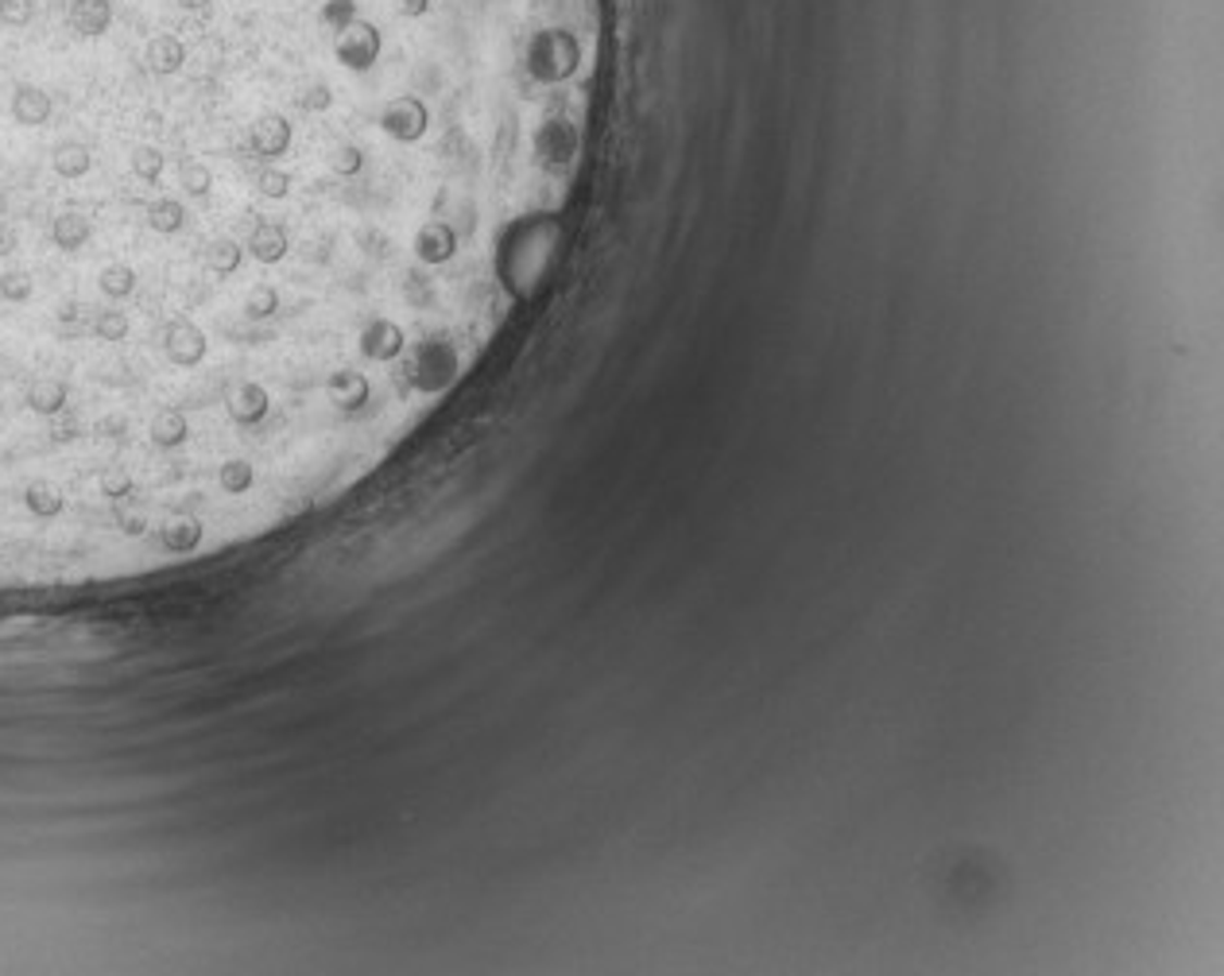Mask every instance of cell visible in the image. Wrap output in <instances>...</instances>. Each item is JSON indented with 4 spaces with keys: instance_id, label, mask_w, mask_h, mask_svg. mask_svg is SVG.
I'll return each mask as SVG.
<instances>
[{
    "instance_id": "cell-1",
    "label": "cell",
    "mask_w": 1224,
    "mask_h": 976,
    "mask_svg": "<svg viewBox=\"0 0 1224 976\" xmlns=\"http://www.w3.org/2000/svg\"><path fill=\"white\" fill-rule=\"evenodd\" d=\"M329 47H334V63H338L341 71L353 74V78H364V74H373L376 66L384 63L388 32L380 27V20L361 16V20H353L346 32H338Z\"/></svg>"
},
{
    "instance_id": "cell-2",
    "label": "cell",
    "mask_w": 1224,
    "mask_h": 976,
    "mask_svg": "<svg viewBox=\"0 0 1224 976\" xmlns=\"http://www.w3.org/2000/svg\"><path fill=\"white\" fill-rule=\"evenodd\" d=\"M160 349L167 356V364H175V368H198L205 361V353H210V341H205V329L195 318L175 314V318L163 322Z\"/></svg>"
},
{
    "instance_id": "cell-3",
    "label": "cell",
    "mask_w": 1224,
    "mask_h": 976,
    "mask_svg": "<svg viewBox=\"0 0 1224 976\" xmlns=\"http://www.w3.org/2000/svg\"><path fill=\"white\" fill-rule=\"evenodd\" d=\"M291 140H295V128L284 113H260L249 128V151L260 163L284 160L287 151H291Z\"/></svg>"
},
{
    "instance_id": "cell-4",
    "label": "cell",
    "mask_w": 1224,
    "mask_h": 976,
    "mask_svg": "<svg viewBox=\"0 0 1224 976\" xmlns=\"http://www.w3.org/2000/svg\"><path fill=\"white\" fill-rule=\"evenodd\" d=\"M93 217H89L86 210H59L51 217V229H47V237H51V245L63 256H78V252H86L89 245H93Z\"/></svg>"
},
{
    "instance_id": "cell-5",
    "label": "cell",
    "mask_w": 1224,
    "mask_h": 976,
    "mask_svg": "<svg viewBox=\"0 0 1224 976\" xmlns=\"http://www.w3.org/2000/svg\"><path fill=\"white\" fill-rule=\"evenodd\" d=\"M9 116L16 128H43L54 116V98L36 82H20L9 98Z\"/></svg>"
},
{
    "instance_id": "cell-6",
    "label": "cell",
    "mask_w": 1224,
    "mask_h": 976,
    "mask_svg": "<svg viewBox=\"0 0 1224 976\" xmlns=\"http://www.w3.org/2000/svg\"><path fill=\"white\" fill-rule=\"evenodd\" d=\"M190 438V415L178 403H163V408H155V415L148 418V446L151 450H178V446H187Z\"/></svg>"
},
{
    "instance_id": "cell-7",
    "label": "cell",
    "mask_w": 1224,
    "mask_h": 976,
    "mask_svg": "<svg viewBox=\"0 0 1224 976\" xmlns=\"http://www.w3.org/2000/svg\"><path fill=\"white\" fill-rule=\"evenodd\" d=\"M326 391H329V403H338L341 411H364L373 403V380L364 373H357V368L329 373Z\"/></svg>"
},
{
    "instance_id": "cell-8",
    "label": "cell",
    "mask_w": 1224,
    "mask_h": 976,
    "mask_svg": "<svg viewBox=\"0 0 1224 976\" xmlns=\"http://www.w3.org/2000/svg\"><path fill=\"white\" fill-rule=\"evenodd\" d=\"M66 24L78 39H101L113 27V0H71Z\"/></svg>"
},
{
    "instance_id": "cell-9",
    "label": "cell",
    "mask_w": 1224,
    "mask_h": 976,
    "mask_svg": "<svg viewBox=\"0 0 1224 976\" xmlns=\"http://www.w3.org/2000/svg\"><path fill=\"white\" fill-rule=\"evenodd\" d=\"M143 66H148L155 78H175L183 66H187V43L171 32L163 36H151L148 47H143Z\"/></svg>"
},
{
    "instance_id": "cell-10",
    "label": "cell",
    "mask_w": 1224,
    "mask_h": 976,
    "mask_svg": "<svg viewBox=\"0 0 1224 976\" xmlns=\"http://www.w3.org/2000/svg\"><path fill=\"white\" fill-rule=\"evenodd\" d=\"M51 171L63 183H82L93 171V148L86 140H59L51 148Z\"/></svg>"
},
{
    "instance_id": "cell-11",
    "label": "cell",
    "mask_w": 1224,
    "mask_h": 976,
    "mask_svg": "<svg viewBox=\"0 0 1224 976\" xmlns=\"http://www.w3.org/2000/svg\"><path fill=\"white\" fill-rule=\"evenodd\" d=\"M98 295L105 302H113V306H121V302H128L136 295V287H140V272H136L133 264H125V260H109V264H101L98 272Z\"/></svg>"
},
{
    "instance_id": "cell-12",
    "label": "cell",
    "mask_w": 1224,
    "mask_h": 976,
    "mask_svg": "<svg viewBox=\"0 0 1224 976\" xmlns=\"http://www.w3.org/2000/svg\"><path fill=\"white\" fill-rule=\"evenodd\" d=\"M287 249H291V237H287V225L279 222H257V229H252L249 237V252L260 260V264H279V260H287Z\"/></svg>"
},
{
    "instance_id": "cell-13",
    "label": "cell",
    "mask_w": 1224,
    "mask_h": 976,
    "mask_svg": "<svg viewBox=\"0 0 1224 976\" xmlns=\"http://www.w3.org/2000/svg\"><path fill=\"white\" fill-rule=\"evenodd\" d=\"M267 408H272V400H267V388L257 380L240 384V391L229 400V423L237 426H257L267 418Z\"/></svg>"
},
{
    "instance_id": "cell-14",
    "label": "cell",
    "mask_w": 1224,
    "mask_h": 976,
    "mask_svg": "<svg viewBox=\"0 0 1224 976\" xmlns=\"http://www.w3.org/2000/svg\"><path fill=\"white\" fill-rule=\"evenodd\" d=\"M143 222H148L151 233H160V237H175V233L187 229V205L171 195L151 198V202L143 205Z\"/></svg>"
},
{
    "instance_id": "cell-15",
    "label": "cell",
    "mask_w": 1224,
    "mask_h": 976,
    "mask_svg": "<svg viewBox=\"0 0 1224 976\" xmlns=\"http://www.w3.org/2000/svg\"><path fill=\"white\" fill-rule=\"evenodd\" d=\"M133 338V314L105 302L98 314H93V341L98 346H125Z\"/></svg>"
},
{
    "instance_id": "cell-16",
    "label": "cell",
    "mask_w": 1224,
    "mask_h": 976,
    "mask_svg": "<svg viewBox=\"0 0 1224 976\" xmlns=\"http://www.w3.org/2000/svg\"><path fill=\"white\" fill-rule=\"evenodd\" d=\"M128 171H133L136 183L155 187V183H163V175H167V155H163V148H155V143H136V148L128 151Z\"/></svg>"
},
{
    "instance_id": "cell-17",
    "label": "cell",
    "mask_w": 1224,
    "mask_h": 976,
    "mask_svg": "<svg viewBox=\"0 0 1224 976\" xmlns=\"http://www.w3.org/2000/svg\"><path fill=\"white\" fill-rule=\"evenodd\" d=\"M202 524H198L195 515H183V520H175V524H167L163 527V535H160V547L167 554H190V551H198V547H202Z\"/></svg>"
},
{
    "instance_id": "cell-18",
    "label": "cell",
    "mask_w": 1224,
    "mask_h": 976,
    "mask_svg": "<svg viewBox=\"0 0 1224 976\" xmlns=\"http://www.w3.org/2000/svg\"><path fill=\"white\" fill-rule=\"evenodd\" d=\"M205 267H210L213 276H233V272H237L240 267V260H245V249H240L237 240L233 237H213L210 245H205Z\"/></svg>"
},
{
    "instance_id": "cell-19",
    "label": "cell",
    "mask_w": 1224,
    "mask_h": 976,
    "mask_svg": "<svg viewBox=\"0 0 1224 976\" xmlns=\"http://www.w3.org/2000/svg\"><path fill=\"white\" fill-rule=\"evenodd\" d=\"M361 16H369V12H364V0H322V9H319V24L329 32V39L338 36V32H346V27Z\"/></svg>"
},
{
    "instance_id": "cell-20",
    "label": "cell",
    "mask_w": 1224,
    "mask_h": 976,
    "mask_svg": "<svg viewBox=\"0 0 1224 976\" xmlns=\"http://www.w3.org/2000/svg\"><path fill=\"white\" fill-rule=\"evenodd\" d=\"M0 299L9 306H27L36 299V276L27 267H4L0 272Z\"/></svg>"
},
{
    "instance_id": "cell-21",
    "label": "cell",
    "mask_w": 1224,
    "mask_h": 976,
    "mask_svg": "<svg viewBox=\"0 0 1224 976\" xmlns=\"http://www.w3.org/2000/svg\"><path fill=\"white\" fill-rule=\"evenodd\" d=\"M178 187L187 198H205L213 190V171L202 160H183L178 163Z\"/></svg>"
},
{
    "instance_id": "cell-22",
    "label": "cell",
    "mask_w": 1224,
    "mask_h": 976,
    "mask_svg": "<svg viewBox=\"0 0 1224 976\" xmlns=\"http://www.w3.org/2000/svg\"><path fill=\"white\" fill-rule=\"evenodd\" d=\"M217 480H222V488L229 492V497H245L252 485H257V470H252L249 462H240V458H233V462L222 465V473H217Z\"/></svg>"
},
{
    "instance_id": "cell-23",
    "label": "cell",
    "mask_w": 1224,
    "mask_h": 976,
    "mask_svg": "<svg viewBox=\"0 0 1224 976\" xmlns=\"http://www.w3.org/2000/svg\"><path fill=\"white\" fill-rule=\"evenodd\" d=\"M295 101H299L302 113H329L334 109V86L329 82H307V86L295 93Z\"/></svg>"
},
{
    "instance_id": "cell-24",
    "label": "cell",
    "mask_w": 1224,
    "mask_h": 976,
    "mask_svg": "<svg viewBox=\"0 0 1224 976\" xmlns=\"http://www.w3.org/2000/svg\"><path fill=\"white\" fill-rule=\"evenodd\" d=\"M257 195L279 202V198L291 195V175L284 167H275V163H264V171L257 175Z\"/></svg>"
},
{
    "instance_id": "cell-25",
    "label": "cell",
    "mask_w": 1224,
    "mask_h": 976,
    "mask_svg": "<svg viewBox=\"0 0 1224 976\" xmlns=\"http://www.w3.org/2000/svg\"><path fill=\"white\" fill-rule=\"evenodd\" d=\"M329 167L338 178H357L364 171V148L361 143H338L329 155Z\"/></svg>"
},
{
    "instance_id": "cell-26",
    "label": "cell",
    "mask_w": 1224,
    "mask_h": 976,
    "mask_svg": "<svg viewBox=\"0 0 1224 976\" xmlns=\"http://www.w3.org/2000/svg\"><path fill=\"white\" fill-rule=\"evenodd\" d=\"M275 311H279V291H275L272 284L252 287L249 299H245V314H249V318H272Z\"/></svg>"
},
{
    "instance_id": "cell-27",
    "label": "cell",
    "mask_w": 1224,
    "mask_h": 976,
    "mask_svg": "<svg viewBox=\"0 0 1224 976\" xmlns=\"http://www.w3.org/2000/svg\"><path fill=\"white\" fill-rule=\"evenodd\" d=\"M36 20V0H0V24L27 27Z\"/></svg>"
},
{
    "instance_id": "cell-28",
    "label": "cell",
    "mask_w": 1224,
    "mask_h": 976,
    "mask_svg": "<svg viewBox=\"0 0 1224 976\" xmlns=\"http://www.w3.org/2000/svg\"><path fill=\"white\" fill-rule=\"evenodd\" d=\"M20 252V225L12 217L0 222V260H12Z\"/></svg>"
},
{
    "instance_id": "cell-29",
    "label": "cell",
    "mask_w": 1224,
    "mask_h": 976,
    "mask_svg": "<svg viewBox=\"0 0 1224 976\" xmlns=\"http://www.w3.org/2000/svg\"><path fill=\"white\" fill-rule=\"evenodd\" d=\"M178 9H187V12H205L213 4V0H175Z\"/></svg>"
}]
</instances>
